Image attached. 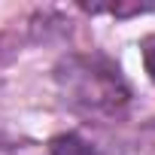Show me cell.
Masks as SVG:
<instances>
[{"instance_id":"cell-1","label":"cell","mask_w":155,"mask_h":155,"mask_svg":"<svg viewBox=\"0 0 155 155\" xmlns=\"http://www.w3.org/2000/svg\"><path fill=\"white\" fill-rule=\"evenodd\" d=\"M58 85L67 104L88 116H116L128 104V85L119 67H113L104 58H67L58 67Z\"/></svg>"},{"instance_id":"cell-2","label":"cell","mask_w":155,"mask_h":155,"mask_svg":"<svg viewBox=\"0 0 155 155\" xmlns=\"http://www.w3.org/2000/svg\"><path fill=\"white\" fill-rule=\"evenodd\" d=\"M49 155H97V152L79 134H58L49 143Z\"/></svg>"},{"instance_id":"cell-3","label":"cell","mask_w":155,"mask_h":155,"mask_svg":"<svg viewBox=\"0 0 155 155\" xmlns=\"http://www.w3.org/2000/svg\"><path fill=\"white\" fill-rule=\"evenodd\" d=\"M143 64H146V73L152 76V82H155V34L143 40Z\"/></svg>"}]
</instances>
